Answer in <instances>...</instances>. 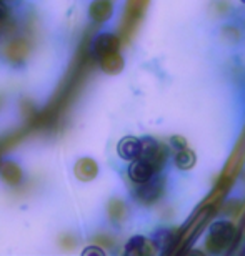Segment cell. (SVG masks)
I'll list each match as a JSON object with an SVG mask.
<instances>
[{
  "mask_svg": "<svg viewBox=\"0 0 245 256\" xmlns=\"http://www.w3.org/2000/svg\"><path fill=\"white\" fill-rule=\"evenodd\" d=\"M170 146H172V150L173 152H178V150H182V148H185L188 146L187 145V140L183 136L180 135H175V136H172L170 138Z\"/></svg>",
  "mask_w": 245,
  "mask_h": 256,
  "instance_id": "cell-14",
  "label": "cell"
},
{
  "mask_svg": "<svg viewBox=\"0 0 245 256\" xmlns=\"http://www.w3.org/2000/svg\"><path fill=\"white\" fill-rule=\"evenodd\" d=\"M75 175H77V178L82 182L94 180L97 175L95 162L90 160V158H82V160H79V163L75 165Z\"/></svg>",
  "mask_w": 245,
  "mask_h": 256,
  "instance_id": "cell-9",
  "label": "cell"
},
{
  "mask_svg": "<svg viewBox=\"0 0 245 256\" xmlns=\"http://www.w3.org/2000/svg\"><path fill=\"white\" fill-rule=\"evenodd\" d=\"M82 254H99V256H105V252L99 246H89L85 248L84 252H82Z\"/></svg>",
  "mask_w": 245,
  "mask_h": 256,
  "instance_id": "cell-15",
  "label": "cell"
},
{
  "mask_svg": "<svg viewBox=\"0 0 245 256\" xmlns=\"http://www.w3.org/2000/svg\"><path fill=\"white\" fill-rule=\"evenodd\" d=\"M112 12H114V7H112L110 0H94L89 7V15L94 22H107L112 17Z\"/></svg>",
  "mask_w": 245,
  "mask_h": 256,
  "instance_id": "cell-7",
  "label": "cell"
},
{
  "mask_svg": "<svg viewBox=\"0 0 245 256\" xmlns=\"http://www.w3.org/2000/svg\"><path fill=\"white\" fill-rule=\"evenodd\" d=\"M0 175H2L4 182H7L9 185H19L20 180H22V172L20 168L12 162H5L2 166H0Z\"/></svg>",
  "mask_w": 245,
  "mask_h": 256,
  "instance_id": "cell-12",
  "label": "cell"
},
{
  "mask_svg": "<svg viewBox=\"0 0 245 256\" xmlns=\"http://www.w3.org/2000/svg\"><path fill=\"white\" fill-rule=\"evenodd\" d=\"M140 158L149 160L157 170H160L162 165L167 160V150L165 146H162L155 138L152 136H144L142 138V155Z\"/></svg>",
  "mask_w": 245,
  "mask_h": 256,
  "instance_id": "cell-2",
  "label": "cell"
},
{
  "mask_svg": "<svg viewBox=\"0 0 245 256\" xmlns=\"http://www.w3.org/2000/svg\"><path fill=\"white\" fill-rule=\"evenodd\" d=\"M100 65L102 70L107 72V74H119V72L124 68V58L120 57L119 52L110 54L107 57L100 58Z\"/></svg>",
  "mask_w": 245,
  "mask_h": 256,
  "instance_id": "cell-13",
  "label": "cell"
},
{
  "mask_svg": "<svg viewBox=\"0 0 245 256\" xmlns=\"http://www.w3.org/2000/svg\"><path fill=\"white\" fill-rule=\"evenodd\" d=\"M162 190H163V180H162V176L160 175H155L150 182L139 185L135 194H137V198H139L142 203H154V202H157V200L160 198Z\"/></svg>",
  "mask_w": 245,
  "mask_h": 256,
  "instance_id": "cell-4",
  "label": "cell"
},
{
  "mask_svg": "<svg viewBox=\"0 0 245 256\" xmlns=\"http://www.w3.org/2000/svg\"><path fill=\"white\" fill-rule=\"evenodd\" d=\"M150 244V240L142 236V234H135L132 236L125 244V254H132V256H139V254H145L147 253V246Z\"/></svg>",
  "mask_w": 245,
  "mask_h": 256,
  "instance_id": "cell-10",
  "label": "cell"
},
{
  "mask_svg": "<svg viewBox=\"0 0 245 256\" xmlns=\"http://www.w3.org/2000/svg\"><path fill=\"white\" fill-rule=\"evenodd\" d=\"M7 17V8H5V5L4 4H0V22Z\"/></svg>",
  "mask_w": 245,
  "mask_h": 256,
  "instance_id": "cell-16",
  "label": "cell"
},
{
  "mask_svg": "<svg viewBox=\"0 0 245 256\" xmlns=\"http://www.w3.org/2000/svg\"><path fill=\"white\" fill-rule=\"evenodd\" d=\"M173 165L182 172L192 170L197 165V153L188 146L182 148V150L175 152V155H173Z\"/></svg>",
  "mask_w": 245,
  "mask_h": 256,
  "instance_id": "cell-8",
  "label": "cell"
},
{
  "mask_svg": "<svg viewBox=\"0 0 245 256\" xmlns=\"http://www.w3.org/2000/svg\"><path fill=\"white\" fill-rule=\"evenodd\" d=\"M157 168L152 165L149 160H145V158H137V160H132L130 165H129V178L132 182L135 183V185H142V183H147L150 182L152 178L157 175Z\"/></svg>",
  "mask_w": 245,
  "mask_h": 256,
  "instance_id": "cell-3",
  "label": "cell"
},
{
  "mask_svg": "<svg viewBox=\"0 0 245 256\" xmlns=\"http://www.w3.org/2000/svg\"><path fill=\"white\" fill-rule=\"evenodd\" d=\"M117 153L122 160L125 162H132V160H137L140 158L142 155V138H137V136H124L122 140L117 143Z\"/></svg>",
  "mask_w": 245,
  "mask_h": 256,
  "instance_id": "cell-6",
  "label": "cell"
},
{
  "mask_svg": "<svg viewBox=\"0 0 245 256\" xmlns=\"http://www.w3.org/2000/svg\"><path fill=\"white\" fill-rule=\"evenodd\" d=\"M238 2H240V4H243V5H245V0H238Z\"/></svg>",
  "mask_w": 245,
  "mask_h": 256,
  "instance_id": "cell-17",
  "label": "cell"
},
{
  "mask_svg": "<svg viewBox=\"0 0 245 256\" xmlns=\"http://www.w3.org/2000/svg\"><path fill=\"white\" fill-rule=\"evenodd\" d=\"M120 42L117 38V35L114 34H100L99 37L94 40V45H92V52H94L95 57L104 58L107 55L119 52Z\"/></svg>",
  "mask_w": 245,
  "mask_h": 256,
  "instance_id": "cell-5",
  "label": "cell"
},
{
  "mask_svg": "<svg viewBox=\"0 0 245 256\" xmlns=\"http://www.w3.org/2000/svg\"><path fill=\"white\" fill-rule=\"evenodd\" d=\"M235 224L230 220H217L210 224L207 234V250L210 253H222L235 238Z\"/></svg>",
  "mask_w": 245,
  "mask_h": 256,
  "instance_id": "cell-1",
  "label": "cell"
},
{
  "mask_svg": "<svg viewBox=\"0 0 245 256\" xmlns=\"http://www.w3.org/2000/svg\"><path fill=\"white\" fill-rule=\"evenodd\" d=\"M150 242H152V244L155 246L157 252L165 253L167 250L172 246V243H173V234H172L170 230H159V232H155V233L150 236Z\"/></svg>",
  "mask_w": 245,
  "mask_h": 256,
  "instance_id": "cell-11",
  "label": "cell"
}]
</instances>
